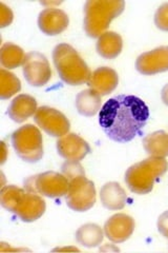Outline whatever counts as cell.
Here are the masks:
<instances>
[{"label": "cell", "mask_w": 168, "mask_h": 253, "mask_svg": "<svg viewBox=\"0 0 168 253\" xmlns=\"http://www.w3.org/2000/svg\"><path fill=\"white\" fill-rule=\"evenodd\" d=\"M25 52L20 46L12 42L4 43L0 49V62L3 68L12 70L18 68L25 60Z\"/></svg>", "instance_id": "obj_22"}, {"label": "cell", "mask_w": 168, "mask_h": 253, "mask_svg": "<svg viewBox=\"0 0 168 253\" xmlns=\"http://www.w3.org/2000/svg\"><path fill=\"white\" fill-rule=\"evenodd\" d=\"M100 200L104 208L108 210H121L125 207L127 195L125 190L115 181L104 185L100 190Z\"/></svg>", "instance_id": "obj_17"}, {"label": "cell", "mask_w": 168, "mask_h": 253, "mask_svg": "<svg viewBox=\"0 0 168 253\" xmlns=\"http://www.w3.org/2000/svg\"><path fill=\"white\" fill-rule=\"evenodd\" d=\"M97 52L101 57L105 59H114L118 57L123 47L122 37L116 32H105L97 42Z\"/></svg>", "instance_id": "obj_18"}, {"label": "cell", "mask_w": 168, "mask_h": 253, "mask_svg": "<svg viewBox=\"0 0 168 253\" xmlns=\"http://www.w3.org/2000/svg\"><path fill=\"white\" fill-rule=\"evenodd\" d=\"M69 186V180L58 172L47 171L36 174L25 180L27 191L40 194L50 199H57L67 195Z\"/></svg>", "instance_id": "obj_7"}, {"label": "cell", "mask_w": 168, "mask_h": 253, "mask_svg": "<svg viewBox=\"0 0 168 253\" xmlns=\"http://www.w3.org/2000/svg\"><path fill=\"white\" fill-rule=\"evenodd\" d=\"M0 203L2 207L19 217L22 221L32 223L41 217L46 205L41 196L25 191L14 185L4 186L0 191Z\"/></svg>", "instance_id": "obj_2"}, {"label": "cell", "mask_w": 168, "mask_h": 253, "mask_svg": "<svg viewBox=\"0 0 168 253\" xmlns=\"http://www.w3.org/2000/svg\"><path fill=\"white\" fill-rule=\"evenodd\" d=\"M69 23V18L67 14L59 9H49L43 10L39 14L38 26L45 35L56 36L63 31L67 30Z\"/></svg>", "instance_id": "obj_14"}, {"label": "cell", "mask_w": 168, "mask_h": 253, "mask_svg": "<svg viewBox=\"0 0 168 253\" xmlns=\"http://www.w3.org/2000/svg\"><path fill=\"white\" fill-rule=\"evenodd\" d=\"M76 108L79 114L92 117L101 110V95L92 89L83 90L76 96Z\"/></svg>", "instance_id": "obj_19"}, {"label": "cell", "mask_w": 168, "mask_h": 253, "mask_svg": "<svg viewBox=\"0 0 168 253\" xmlns=\"http://www.w3.org/2000/svg\"><path fill=\"white\" fill-rule=\"evenodd\" d=\"M123 0H89L84 5L83 27L87 36L99 38L110 22L124 11Z\"/></svg>", "instance_id": "obj_4"}, {"label": "cell", "mask_w": 168, "mask_h": 253, "mask_svg": "<svg viewBox=\"0 0 168 253\" xmlns=\"http://www.w3.org/2000/svg\"><path fill=\"white\" fill-rule=\"evenodd\" d=\"M155 23L158 29L168 32V2L159 7L155 15Z\"/></svg>", "instance_id": "obj_25"}, {"label": "cell", "mask_w": 168, "mask_h": 253, "mask_svg": "<svg viewBox=\"0 0 168 253\" xmlns=\"http://www.w3.org/2000/svg\"><path fill=\"white\" fill-rule=\"evenodd\" d=\"M58 154L67 161L80 162L91 153V147L76 133H67L57 141Z\"/></svg>", "instance_id": "obj_12"}, {"label": "cell", "mask_w": 168, "mask_h": 253, "mask_svg": "<svg viewBox=\"0 0 168 253\" xmlns=\"http://www.w3.org/2000/svg\"><path fill=\"white\" fill-rule=\"evenodd\" d=\"M36 99L28 94H20L15 97L7 109V115L15 123L21 124L37 112Z\"/></svg>", "instance_id": "obj_16"}, {"label": "cell", "mask_w": 168, "mask_h": 253, "mask_svg": "<svg viewBox=\"0 0 168 253\" xmlns=\"http://www.w3.org/2000/svg\"><path fill=\"white\" fill-rule=\"evenodd\" d=\"M36 124L45 133L54 137H62L67 135L70 128L67 117L59 110L51 107H40L34 116Z\"/></svg>", "instance_id": "obj_10"}, {"label": "cell", "mask_w": 168, "mask_h": 253, "mask_svg": "<svg viewBox=\"0 0 168 253\" xmlns=\"http://www.w3.org/2000/svg\"><path fill=\"white\" fill-rule=\"evenodd\" d=\"M161 96H162V100H163L164 104L166 106H168V84L163 88Z\"/></svg>", "instance_id": "obj_28"}, {"label": "cell", "mask_w": 168, "mask_h": 253, "mask_svg": "<svg viewBox=\"0 0 168 253\" xmlns=\"http://www.w3.org/2000/svg\"><path fill=\"white\" fill-rule=\"evenodd\" d=\"M22 70L26 81L33 86H43L52 77L49 60L44 55L38 52H31L26 55Z\"/></svg>", "instance_id": "obj_9"}, {"label": "cell", "mask_w": 168, "mask_h": 253, "mask_svg": "<svg viewBox=\"0 0 168 253\" xmlns=\"http://www.w3.org/2000/svg\"><path fill=\"white\" fill-rule=\"evenodd\" d=\"M12 145L16 154L27 163L34 164L43 157L41 132L34 125L22 126L12 134Z\"/></svg>", "instance_id": "obj_6"}, {"label": "cell", "mask_w": 168, "mask_h": 253, "mask_svg": "<svg viewBox=\"0 0 168 253\" xmlns=\"http://www.w3.org/2000/svg\"><path fill=\"white\" fill-rule=\"evenodd\" d=\"M13 21V12L3 2L0 3V28L11 25Z\"/></svg>", "instance_id": "obj_26"}, {"label": "cell", "mask_w": 168, "mask_h": 253, "mask_svg": "<svg viewBox=\"0 0 168 253\" xmlns=\"http://www.w3.org/2000/svg\"><path fill=\"white\" fill-rule=\"evenodd\" d=\"M148 117L149 109L141 98L118 95L101 108L99 124L109 139L124 144L139 135Z\"/></svg>", "instance_id": "obj_1"}, {"label": "cell", "mask_w": 168, "mask_h": 253, "mask_svg": "<svg viewBox=\"0 0 168 253\" xmlns=\"http://www.w3.org/2000/svg\"><path fill=\"white\" fill-rule=\"evenodd\" d=\"M138 72L143 75H155L168 71V46L163 45L141 54L135 62Z\"/></svg>", "instance_id": "obj_11"}, {"label": "cell", "mask_w": 168, "mask_h": 253, "mask_svg": "<svg viewBox=\"0 0 168 253\" xmlns=\"http://www.w3.org/2000/svg\"><path fill=\"white\" fill-rule=\"evenodd\" d=\"M119 84V76L118 73L114 69L108 67H101L97 70H95L92 73L87 84L90 88L101 96H105L109 93L113 92Z\"/></svg>", "instance_id": "obj_15"}, {"label": "cell", "mask_w": 168, "mask_h": 253, "mask_svg": "<svg viewBox=\"0 0 168 253\" xmlns=\"http://www.w3.org/2000/svg\"><path fill=\"white\" fill-rule=\"evenodd\" d=\"M53 61L62 82L69 85L89 83L92 76L90 68L73 46L60 43L53 51Z\"/></svg>", "instance_id": "obj_3"}, {"label": "cell", "mask_w": 168, "mask_h": 253, "mask_svg": "<svg viewBox=\"0 0 168 253\" xmlns=\"http://www.w3.org/2000/svg\"><path fill=\"white\" fill-rule=\"evenodd\" d=\"M158 230L164 237L168 239V211H165L158 219Z\"/></svg>", "instance_id": "obj_27"}, {"label": "cell", "mask_w": 168, "mask_h": 253, "mask_svg": "<svg viewBox=\"0 0 168 253\" xmlns=\"http://www.w3.org/2000/svg\"><path fill=\"white\" fill-rule=\"evenodd\" d=\"M168 163L165 158L148 157L133 165L125 173V183L132 192L147 194L154 189L155 183L166 173Z\"/></svg>", "instance_id": "obj_5"}, {"label": "cell", "mask_w": 168, "mask_h": 253, "mask_svg": "<svg viewBox=\"0 0 168 253\" xmlns=\"http://www.w3.org/2000/svg\"><path fill=\"white\" fill-rule=\"evenodd\" d=\"M142 144L151 157L165 158L168 156V134L163 130L148 134L143 138Z\"/></svg>", "instance_id": "obj_20"}, {"label": "cell", "mask_w": 168, "mask_h": 253, "mask_svg": "<svg viewBox=\"0 0 168 253\" xmlns=\"http://www.w3.org/2000/svg\"><path fill=\"white\" fill-rule=\"evenodd\" d=\"M66 200L67 207L71 210L76 212L89 211L96 203L95 184L85 175L70 179Z\"/></svg>", "instance_id": "obj_8"}, {"label": "cell", "mask_w": 168, "mask_h": 253, "mask_svg": "<svg viewBox=\"0 0 168 253\" xmlns=\"http://www.w3.org/2000/svg\"><path fill=\"white\" fill-rule=\"evenodd\" d=\"M134 226V219L132 216L124 213H118L106 220L104 225V233L113 243H123L132 236Z\"/></svg>", "instance_id": "obj_13"}, {"label": "cell", "mask_w": 168, "mask_h": 253, "mask_svg": "<svg viewBox=\"0 0 168 253\" xmlns=\"http://www.w3.org/2000/svg\"><path fill=\"white\" fill-rule=\"evenodd\" d=\"M21 90L19 79L7 70H0V98L9 99Z\"/></svg>", "instance_id": "obj_23"}, {"label": "cell", "mask_w": 168, "mask_h": 253, "mask_svg": "<svg viewBox=\"0 0 168 253\" xmlns=\"http://www.w3.org/2000/svg\"><path fill=\"white\" fill-rule=\"evenodd\" d=\"M103 236L100 226L96 224H85L77 230L76 241L86 248H95L101 245Z\"/></svg>", "instance_id": "obj_21"}, {"label": "cell", "mask_w": 168, "mask_h": 253, "mask_svg": "<svg viewBox=\"0 0 168 253\" xmlns=\"http://www.w3.org/2000/svg\"><path fill=\"white\" fill-rule=\"evenodd\" d=\"M61 171L63 175H65L68 180L78 177L80 175H85L84 169L82 168V166L80 165V162L67 161L62 165Z\"/></svg>", "instance_id": "obj_24"}]
</instances>
